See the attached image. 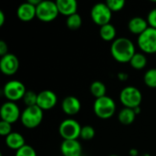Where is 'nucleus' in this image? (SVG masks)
<instances>
[{
	"label": "nucleus",
	"instance_id": "nucleus-1",
	"mask_svg": "<svg viewBox=\"0 0 156 156\" xmlns=\"http://www.w3.org/2000/svg\"><path fill=\"white\" fill-rule=\"evenodd\" d=\"M111 53L112 58L120 63H127L131 61L134 56L135 47L133 42L127 37H117L111 46Z\"/></svg>",
	"mask_w": 156,
	"mask_h": 156
},
{
	"label": "nucleus",
	"instance_id": "nucleus-2",
	"mask_svg": "<svg viewBox=\"0 0 156 156\" xmlns=\"http://www.w3.org/2000/svg\"><path fill=\"white\" fill-rule=\"evenodd\" d=\"M93 111L97 117L102 120L112 118L116 112L115 101L109 96H103L96 99L93 104Z\"/></svg>",
	"mask_w": 156,
	"mask_h": 156
},
{
	"label": "nucleus",
	"instance_id": "nucleus-3",
	"mask_svg": "<svg viewBox=\"0 0 156 156\" xmlns=\"http://www.w3.org/2000/svg\"><path fill=\"white\" fill-rule=\"evenodd\" d=\"M43 112L37 105L27 107L21 113V122L28 129L37 127L43 120Z\"/></svg>",
	"mask_w": 156,
	"mask_h": 156
},
{
	"label": "nucleus",
	"instance_id": "nucleus-4",
	"mask_svg": "<svg viewBox=\"0 0 156 156\" xmlns=\"http://www.w3.org/2000/svg\"><path fill=\"white\" fill-rule=\"evenodd\" d=\"M143 100L142 92L139 89L133 86H127L123 88L120 93V101L126 108L134 109L139 107Z\"/></svg>",
	"mask_w": 156,
	"mask_h": 156
},
{
	"label": "nucleus",
	"instance_id": "nucleus-5",
	"mask_svg": "<svg viewBox=\"0 0 156 156\" xmlns=\"http://www.w3.org/2000/svg\"><path fill=\"white\" fill-rule=\"evenodd\" d=\"M142 51L146 54H156V28L149 27L137 39Z\"/></svg>",
	"mask_w": 156,
	"mask_h": 156
},
{
	"label": "nucleus",
	"instance_id": "nucleus-6",
	"mask_svg": "<svg viewBox=\"0 0 156 156\" xmlns=\"http://www.w3.org/2000/svg\"><path fill=\"white\" fill-rule=\"evenodd\" d=\"M81 126L74 119L64 120L58 127V133L64 140H78L80 137Z\"/></svg>",
	"mask_w": 156,
	"mask_h": 156
},
{
	"label": "nucleus",
	"instance_id": "nucleus-7",
	"mask_svg": "<svg viewBox=\"0 0 156 156\" xmlns=\"http://www.w3.org/2000/svg\"><path fill=\"white\" fill-rule=\"evenodd\" d=\"M59 14L56 2L44 0L37 6V17L43 22H50L54 20Z\"/></svg>",
	"mask_w": 156,
	"mask_h": 156
},
{
	"label": "nucleus",
	"instance_id": "nucleus-8",
	"mask_svg": "<svg viewBox=\"0 0 156 156\" xmlns=\"http://www.w3.org/2000/svg\"><path fill=\"white\" fill-rule=\"evenodd\" d=\"M90 16L95 24L102 27L110 23L112 16V12L108 7L106 3H97L91 7Z\"/></svg>",
	"mask_w": 156,
	"mask_h": 156
},
{
	"label": "nucleus",
	"instance_id": "nucleus-9",
	"mask_svg": "<svg viewBox=\"0 0 156 156\" xmlns=\"http://www.w3.org/2000/svg\"><path fill=\"white\" fill-rule=\"evenodd\" d=\"M3 92L5 97L8 100V101H16L24 98L27 90L25 85L16 80H10L6 82L4 86Z\"/></svg>",
	"mask_w": 156,
	"mask_h": 156
},
{
	"label": "nucleus",
	"instance_id": "nucleus-10",
	"mask_svg": "<svg viewBox=\"0 0 156 156\" xmlns=\"http://www.w3.org/2000/svg\"><path fill=\"white\" fill-rule=\"evenodd\" d=\"M0 116L1 121H5L12 124L21 117V113L18 106L15 102L7 101L1 106Z\"/></svg>",
	"mask_w": 156,
	"mask_h": 156
},
{
	"label": "nucleus",
	"instance_id": "nucleus-11",
	"mask_svg": "<svg viewBox=\"0 0 156 156\" xmlns=\"http://www.w3.org/2000/svg\"><path fill=\"white\" fill-rule=\"evenodd\" d=\"M19 68V60L14 54L8 53L0 59V69L6 76H12L16 73Z\"/></svg>",
	"mask_w": 156,
	"mask_h": 156
},
{
	"label": "nucleus",
	"instance_id": "nucleus-12",
	"mask_svg": "<svg viewBox=\"0 0 156 156\" xmlns=\"http://www.w3.org/2000/svg\"><path fill=\"white\" fill-rule=\"evenodd\" d=\"M58 102V98L55 92L49 90H45L37 93V105L42 111H48L55 107Z\"/></svg>",
	"mask_w": 156,
	"mask_h": 156
},
{
	"label": "nucleus",
	"instance_id": "nucleus-13",
	"mask_svg": "<svg viewBox=\"0 0 156 156\" xmlns=\"http://www.w3.org/2000/svg\"><path fill=\"white\" fill-rule=\"evenodd\" d=\"M62 156H81L82 147L78 140H64L60 145Z\"/></svg>",
	"mask_w": 156,
	"mask_h": 156
},
{
	"label": "nucleus",
	"instance_id": "nucleus-14",
	"mask_svg": "<svg viewBox=\"0 0 156 156\" xmlns=\"http://www.w3.org/2000/svg\"><path fill=\"white\" fill-rule=\"evenodd\" d=\"M81 108L80 100L75 96H67L61 102V109L64 113L68 115L77 114Z\"/></svg>",
	"mask_w": 156,
	"mask_h": 156
},
{
	"label": "nucleus",
	"instance_id": "nucleus-15",
	"mask_svg": "<svg viewBox=\"0 0 156 156\" xmlns=\"http://www.w3.org/2000/svg\"><path fill=\"white\" fill-rule=\"evenodd\" d=\"M16 15L17 17L22 21H30L35 16H37V7L27 1L17 7Z\"/></svg>",
	"mask_w": 156,
	"mask_h": 156
},
{
	"label": "nucleus",
	"instance_id": "nucleus-16",
	"mask_svg": "<svg viewBox=\"0 0 156 156\" xmlns=\"http://www.w3.org/2000/svg\"><path fill=\"white\" fill-rule=\"evenodd\" d=\"M148 22L146 19L141 16H134L130 19L128 23V29L130 32L135 35H141L144 33L149 27H148Z\"/></svg>",
	"mask_w": 156,
	"mask_h": 156
},
{
	"label": "nucleus",
	"instance_id": "nucleus-17",
	"mask_svg": "<svg viewBox=\"0 0 156 156\" xmlns=\"http://www.w3.org/2000/svg\"><path fill=\"white\" fill-rule=\"evenodd\" d=\"M59 14L67 17L77 13L78 3L76 0H57L56 1Z\"/></svg>",
	"mask_w": 156,
	"mask_h": 156
},
{
	"label": "nucleus",
	"instance_id": "nucleus-18",
	"mask_svg": "<svg viewBox=\"0 0 156 156\" xmlns=\"http://www.w3.org/2000/svg\"><path fill=\"white\" fill-rule=\"evenodd\" d=\"M5 144L8 148L16 151L26 145L24 136L16 132H12L9 135L5 137Z\"/></svg>",
	"mask_w": 156,
	"mask_h": 156
},
{
	"label": "nucleus",
	"instance_id": "nucleus-19",
	"mask_svg": "<svg viewBox=\"0 0 156 156\" xmlns=\"http://www.w3.org/2000/svg\"><path fill=\"white\" fill-rule=\"evenodd\" d=\"M136 117V113L134 112L133 109L124 107L118 113V120L123 125H130L132 124Z\"/></svg>",
	"mask_w": 156,
	"mask_h": 156
},
{
	"label": "nucleus",
	"instance_id": "nucleus-20",
	"mask_svg": "<svg viewBox=\"0 0 156 156\" xmlns=\"http://www.w3.org/2000/svg\"><path fill=\"white\" fill-rule=\"evenodd\" d=\"M100 37L105 41L115 40L116 38V28L111 23L106 24L100 28Z\"/></svg>",
	"mask_w": 156,
	"mask_h": 156
},
{
	"label": "nucleus",
	"instance_id": "nucleus-21",
	"mask_svg": "<svg viewBox=\"0 0 156 156\" xmlns=\"http://www.w3.org/2000/svg\"><path fill=\"white\" fill-rule=\"evenodd\" d=\"M90 93L92 94V96L96 99L106 96V91H107L106 86L103 82H101L100 80L93 81L90 84Z\"/></svg>",
	"mask_w": 156,
	"mask_h": 156
},
{
	"label": "nucleus",
	"instance_id": "nucleus-22",
	"mask_svg": "<svg viewBox=\"0 0 156 156\" xmlns=\"http://www.w3.org/2000/svg\"><path fill=\"white\" fill-rule=\"evenodd\" d=\"M131 66L135 69H143L147 64V58L144 53H135L130 61Z\"/></svg>",
	"mask_w": 156,
	"mask_h": 156
},
{
	"label": "nucleus",
	"instance_id": "nucleus-23",
	"mask_svg": "<svg viewBox=\"0 0 156 156\" xmlns=\"http://www.w3.org/2000/svg\"><path fill=\"white\" fill-rule=\"evenodd\" d=\"M66 24H67V27L70 30H77L82 25V18H81L80 14L75 13V14L67 17Z\"/></svg>",
	"mask_w": 156,
	"mask_h": 156
},
{
	"label": "nucleus",
	"instance_id": "nucleus-24",
	"mask_svg": "<svg viewBox=\"0 0 156 156\" xmlns=\"http://www.w3.org/2000/svg\"><path fill=\"white\" fill-rule=\"evenodd\" d=\"M144 83L150 88H156V69H148L144 76Z\"/></svg>",
	"mask_w": 156,
	"mask_h": 156
},
{
	"label": "nucleus",
	"instance_id": "nucleus-25",
	"mask_svg": "<svg viewBox=\"0 0 156 156\" xmlns=\"http://www.w3.org/2000/svg\"><path fill=\"white\" fill-rule=\"evenodd\" d=\"M95 136V129L90 125H85L81 127L80 138L84 141H90Z\"/></svg>",
	"mask_w": 156,
	"mask_h": 156
},
{
	"label": "nucleus",
	"instance_id": "nucleus-26",
	"mask_svg": "<svg viewBox=\"0 0 156 156\" xmlns=\"http://www.w3.org/2000/svg\"><path fill=\"white\" fill-rule=\"evenodd\" d=\"M23 101L27 107L36 106L37 102V94L33 90H27L23 98Z\"/></svg>",
	"mask_w": 156,
	"mask_h": 156
},
{
	"label": "nucleus",
	"instance_id": "nucleus-27",
	"mask_svg": "<svg viewBox=\"0 0 156 156\" xmlns=\"http://www.w3.org/2000/svg\"><path fill=\"white\" fill-rule=\"evenodd\" d=\"M108 7L112 10V12H117L122 10L125 5L124 0H108L106 2Z\"/></svg>",
	"mask_w": 156,
	"mask_h": 156
},
{
	"label": "nucleus",
	"instance_id": "nucleus-28",
	"mask_svg": "<svg viewBox=\"0 0 156 156\" xmlns=\"http://www.w3.org/2000/svg\"><path fill=\"white\" fill-rule=\"evenodd\" d=\"M15 156H37V153L32 146L26 144L16 151Z\"/></svg>",
	"mask_w": 156,
	"mask_h": 156
},
{
	"label": "nucleus",
	"instance_id": "nucleus-29",
	"mask_svg": "<svg viewBox=\"0 0 156 156\" xmlns=\"http://www.w3.org/2000/svg\"><path fill=\"white\" fill-rule=\"evenodd\" d=\"M12 133V126L11 123L5 122V121H0V134L2 136H7Z\"/></svg>",
	"mask_w": 156,
	"mask_h": 156
},
{
	"label": "nucleus",
	"instance_id": "nucleus-30",
	"mask_svg": "<svg viewBox=\"0 0 156 156\" xmlns=\"http://www.w3.org/2000/svg\"><path fill=\"white\" fill-rule=\"evenodd\" d=\"M147 22L151 27L156 28V8L151 10L147 16Z\"/></svg>",
	"mask_w": 156,
	"mask_h": 156
},
{
	"label": "nucleus",
	"instance_id": "nucleus-31",
	"mask_svg": "<svg viewBox=\"0 0 156 156\" xmlns=\"http://www.w3.org/2000/svg\"><path fill=\"white\" fill-rule=\"evenodd\" d=\"M8 54V46L5 41L0 40V55L1 57Z\"/></svg>",
	"mask_w": 156,
	"mask_h": 156
},
{
	"label": "nucleus",
	"instance_id": "nucleus-32",
	"mask_svg": "<svg viewBox=\"0 0 156 156\" xmlns=\"http://www.w3.org/2000/svg\"><path fill=\"white\" fill-rule=\"evenodd\" d=\"M117 77H118V79H119L121 81H125V80H128L129 75H128L126 72H119L118 75H117Z\"/></svg>",
	"mask_w": 156,
	"mask_h": 156
},
{
	"label": "nucleus",
	"instance_id": "nucleus-33",
	"mask_svg": "<svg viewBox=\"0 0 156 156\" xmlns=\"http://www.w3.org/2000/svg\"><path fill=\"white\" fill-rule=\"evenodd\" d=\"M5 16L3 11H0V27H2L5 23Z\"/></svg>",
	"mask_w": 156,
	"mask_h": 156
},
{
	"label": "nucleus",
	"instance_id": "nucleus-34",
	"mask_svg": "<svg viewBox=\"0 0 156 156\" xmlns=\"http://www.w3.org/2000/svg\"><path fill=\"white\" fill-rule=\"evenodd\" d=\"M131 156H139V151L135 148H132L129 152Z\"/></svg>",
	"mask_w": 156,
	"mask_h": 156
},
{
	"label": "nucleus",
	"instance_id": "nucleus-35",
	"mask_svg": "<svg viewBox=\"0 0 156 156\" xmlns=\"http://www.w3.org/2000/svg\"><path fill=\"white\" fill-rule=\"evenodd\" d=\"M133 111H134V112L136 113V115H137V114H139V113L141 112V108H140V106H139V107L134 108V109H133Z\"/></svg>",
	"mask_w": 156,
	"mask_h": 156
},
{
	"label": "nucleus",
	"instance_id": "nucleus-36",
	"mask_svg": "<svg viewBox=\"0 0 156 156\" xmlns=\"http://www.w3.org/2000/svg\"><path fill=\"white\" fill-rule=\"evenodd\" d=\"M141 156H152L151 154H143V155Z\"/></svg>",
	"mask_w": 156,
	"mask_h": 156
},
{
	"label": "nucleus",
	"instance_id": "nucleus-37",
	"mask_svg": "<svg viewBox=\"0 0 156 156\" xmlns=\"http://www.w3.org/2000/svg\"><path fill=\"white\" fill-rule=\"evenodd\" d=\"M109 156H119V155H116V154H112V155H109Z\"/></svg>",
	"mask_w": 156,
	"mask_h": 156
}]
</instances>
